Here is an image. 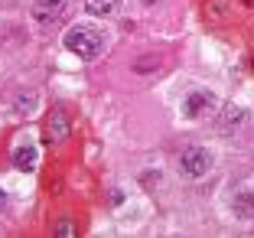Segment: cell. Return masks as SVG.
Returning a JSON list of instances; mask_svg holds the SVG:
<instances>
[{"label":"cell","instance_id":"5","mask_svg":"<svg viewBox=\"0 0 254 238\" xmlns=\"http://www.w3.org/2000/svg\"><path fill=\"white\" fill-rule=\"evenodd\" d=\"M46 137H49L53 144H59V141H65V137H68V114L62 111V108H53V111H49Z\"/></svg>","mask_w":254,"mask_h":238},{"label":"cell","instance_id":"6","mask_svg":"<svg viewBox=\"0 0 254 238\" xmlns=\"http://www.w3.org/2000/svg\"><path fill=\"white\" fill-rule=\"evenodd\" d=\"M36 147H16L13 150V166H20L23 173H33L36 170Z\"/></svg>","mask_w":254,"mask_h":238},{"label":"cell","instance_id":"1","mask_svg":"<svg viewBox=\"0 0 254 238\" xmlns=\"http://www.w3.org/2000/svg\"><path fill=\"white\" fill-rule=\"evenodd\" d=\"M65 49L82 56V59H95L105 52V30L98 26H72L65 36Z\"/></svg>","mask_w":254,"mask_h":238},{"label":"cell","instance_id":"2","mask_svg":"<svg viewBox=\"0 0 254 238\" xmlns=\"http://www.w3.org/2000/svg\"><path fill=\"white\" fill-rule=\"evenodd\" d=\"M209 166H212V157H209V150H202V147H189L180 157V173L186 179H202L209 173Z\"/></svg>","mask_w":254,"mask_h":238},{"label":"cell","instance_id":"8","mask_svg":"<svg viewBox=\"0 0 254 238\" xmlns=\"http://www.w3.org/2000/svg\"><path fill=\"white\" fill-rule=\"evenodd\" d=\"M241 121H245V111H241L238 104H228V108H225L222 111V121H218V127H235V124H241Z\"/></svg>","mask_w":254,"mask_h":238},{"label":"cell","instance_id":"10","mask_svg":"<svg viewBox=\"0 0 254 238\" xmlns=\"http://www.w3.org/2000/svg\"><path fill=\"white\" fill-rule=\"evenodd\" d=\"M0 209H3V189H0Z\"/></svg>","mask_w":254,"mask_h":238},{"label":"cell","instance_id":"3","mask_svg":"<svg viewBox=\"0 0 254 238\" xmlns=\"http://www.w3.org/2000/svg\"><path fill=\"white\" fill-rule=\"evenodd\" d=\"M68 10V0H36V7H33V20L49 26V23L62 20Z\"/></svg>","mask_w":254,"mask_h":238},{"label":"cell","instance_id":"7","mask_svg":"<svg viewBox=\"0 0 254 238\" xmlns=\"http://www.w3.org/2000/svg\"><path fill=\"white\" fill-rule=\"evenodd\" d=\"M85 10H88L91 16H111L121 10L118 0H85Z\"/></svg>","mask_w":254,"mask_h":238},{"label":"cell","instance_id":"4","mask_svg":"<svg viewBox=\"0 0 254 238\" xmlns=\"http://www.w3.org/2000/svg\"><path fill=\"white\" fill-rule=\"evenodd\" d=\"M212 108H215V95L205 88L192 91V95L186 98V104H183V111H186V118H199V114H209Z\"/></svg>","mask_w":254,"mask_h":238},{"label":"cell","instance_id":"9","mask_svg":"<svg viewBox=\"0 0 254 238\" xmlns=\"http://www.w3.org/2000/svg\"><path fill=\"white\" fill-rule=\"evenodd\" d=\"M56 232H59V235H72V222H59V229H56Z\"/></svg>","mask_w":254,"mask_h":238}]
</instances>
